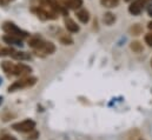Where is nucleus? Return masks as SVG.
I'll return each mask as SVG.
<instances>
[{"instance_id": "1", "label": "nucleus", "mask_w": 152, "mask_h": 140, "mask_svg": "<svg viewBox=\"0 0 152 140\" xmlns=\"http://www.w3.org/2000/svg\"><path fill=\"white\" fill-rule=\"evenodd\" d=\"M2 31L5 32V33H7V34L10 35H14V36H18V38H26L28 33L26 32V31H23V30H20L17 25H14L13 23H10V21H6V23H4V25H2Z\"/></svg>"}, {"instance_id": "2", "label": "nucleus", "mask_w": 152, "mask_h": 140, "mask_svg": "<svg viewBox=\"0 0 152 140\" xmlns=\"http://www.w3.org/2000/svg\"><path fill=\"white\" fill-rule=\"evenodd\" d=\"M36 82H37V78H34V77L25 78V79H21V80H18V81L13 82V84L8 87V91H10V92H14V91H17V90H19V88L31 87V86H33Z\"/></svg>"}, {"instance_id": "3", "label": "nucleus", "mask_w": 152, "mask_h": 140, "mask_svg": "<svg viewBox=\"0 0 152 140\" xmlns=\"http://www.w3.org/2000/svg\"><path fill=\"white\" fill-rule=\"evenodd\" d=\"M34 127H36V122L33 120H30V119L12 125V128L13 130H15L18 132H24V133L25 132H32L34 130Z\"/></svg>"}, {"instance_id": "4", "label": "nucleus", "mask_w": 152, "mask_h": 140, "mask_svg": "<svg viewBox=\"0 0 152 140\" xmlns=\"http://www.w3.org/2000/svg\"><path fill=\"white\" fill-rule=\"evenodd\" d=\"M144 6H145V0H134L129 6V12L132 15H139L143 12Z\"/></svg>"}, {"instance_id": "5", "label": "nucleus", "mask_w": 152, "mask_h": 140, "mask_svg": "<svg viewBox=\"0 0 152 140\" xmlns=\"http://www.w3.org/2000/svg\"><path fill=\"white\" fill-rule=\"evenodd\" d=\"M31 71H32V69H31L30 66H26V65H24V64H18V65L14 66V72H13V74H14V75H25V74H27V73H31Z\"/></svg>"}, {"instance_id": "6", "label": "nucleus", "mask_w": 152, "mask_h": 140, "mask_svg": "<svg viewBox=\"0 0 152 140\" xmlns=\"http://www.w3.org/2000/svg\"><path fill=\"white\" fill-rule=\"evenodd\" d=\"M4 41L6 44H10V45H15V46H23V42H21V38H18V36H14V35H5L4 38Z\"/></svg>"}, {"instance_id": "7", "label": "nucleus", "mask_w": 152, "mask_h": 140, "mask_svg": "<svg viewBox=\"0 0 152 140\" xmlns=\"http://www.w3.org/2000/svg\"><path fill=\"white\" fill-rule=\"evenodd\" d=\"M38 51L45 53V54H52V53H54V51H56V46H54L52 42H46V41H44V44L40 46V48H39Z\"/></svg>"}, {"instance_id": "8", "label": "nucleus", "mask_w": 152, "mask_h": 140, "mask_svg": "<svg viewBox=\"0 0 152 140\" xmlns=\"http://www.w3.org/2000/svg\"><path fill=\"white\" fill-rule=\"evenodd\" d=\"M77 18H78L83 24H86V23H88V20H90V13H88L87 9L81 8V9H79V11L77 12Z\"/></svg>"}, {"instance_id": "9", "label": "nucleus", "mask_w": 152, "mask_h": 140, "mask_svg": "<svg viewBox=\"0 0 152 140\" xmlns=\"http://www.w3.org/2000/svg\"><path fill=\"white\" fill-rule=\"evenodd\" d=\"M65 27L67 28V31H70L72 33H76V32L79 31V26L77 25L72 19H70V18H66L65 19Z\"/></svg>"}, {"instance_id": "10", "label": "nucleus", "mask_w": 152, "mask_h": 140, "mask_svg": "<svg viewBox=\"0 0 152 140\" xmlns=\"http://www.w3.org/2000/svg\"><path fill=\"white\" fill-rule=\"evenodd\" d=\"M44 44V40L40 38V36H32L30 40H28V45L31 46V47H33V48H36V50H39L40 48V46Z\"/></svg>"}, {"instance_id": "11", "label": "nucleus", "mask_w": 152, "mask_h": 140, "mask_svg": "<svg viewBox=\"0 0 152 140\" xmlns=\"http://www.w3.org/2000/svg\"><path fill=\"white\" fill-rule=\"evenodd\" d=\"M64 4L66 7H70L72 9H78L83 6V0H64Z\"/></svg>"}, {"instance_id": "12", "label": "nucleus", "mask_w": 152, "mask_h": 140, "mask_svg": "<svg viewBox=\"0 0 152 140\" xmlns=\"http://www.w3.org/2000/svg\"><path fill=\"white\" fill-rule=\"evenodd\" d=\"M12 58L15 59V60H30L31 59V55L26 52H17L14 51V53L12 54Z\"/></svg>"}, {"instance_id": "13", "label": "nucleus", "mask_w": 152, "mask_h": 140, "mask_svg": "<svg viewBox=\"0 0 152 140\" xmlns=\"http://www.w3.org/2000/svg\"><path fill=\"white\" fill-rule=\"evenodd\" d=\"M14 66H15V65H13V64L10 63V61H2V63H1V69L4 70V72H6L7 74H13V72H14Z\"/></svg>"}, {"instance_id": "14", "label": "nucleus", "mask_w": 152, "mask_h": 140, "mask_svg": "<svg viewBox=\"0 0 152 140\" xmlns=\"http://www.w3.org/2000/svg\"><path fill=\"white\" fill-rule=\"evenodd\" d=\"M103 21H104V24L111 26L112 24H114V21H115V17H114V14H112L111 12H107V13L104 14V17H103Z\"/></svg>"}, {"instance_id": "15", "label": "nucleus", "mask_w": 152, "mask_h": 140, "mask_svg": "<svg viewBox=\"0 0 152 140\" xmlns=\"http://www.w3.org/2000/svg\"><path fill=\"white\" fill-rule=\"evenodd\" d=\"M100 4H102L104 7L112 8V7H117V6H118L119 0H100Z\"/></svg>"}, {"instance_id": "16", "label": "nucleus", "mask_w": 152, "mask_h": 140, "mask_svg": "<svg viewBox=\"0 0 152 140\" xmlns=\"http://www.w3.org/2000/svg\"><path fill=\"white\" fill-rule=\"evenodd\" d=\"M131 50L136 53H140L143 51V45L139 41H132L131 42Z\"/></svg>"}, {"instance_id": "17", "label": "nucleus", "mask_w": 152, "mask_h": 140, "mask_svg": "<svg viewBox=\"0 0 152 140\" xmlns=\"http://www.w3.org/2000/svg\"><path fill=\"white\" fill-rule=\"evenodd\" d=\"M13 53H14V50L12 47H0V57L12 55Z\"/></svg>"}, {"instance_id": "18", "label": "nucleus", "mask_w": 152, "mask_h": 140, "mask_svg": "<svg viewBox=\"0 0 152 140\" xmlns=\"http://www.w3.org/2000/svg\"><path fill=\"white\" fill-rule=\"evenodd\" d=\"M60 41L64 45H72L73 44V40L70 36H63V38H60Z\"/></svg>"}, {"instance_id": "19", "label": "nucleus", "mask_w": 152, "mask_h": 140, "mask_svg": "<svg viewBox=\"0 0 152 140\" xmlns=\"http://www.w3.org/2000/svg\"><path fill=\"white\" fill-rule=\"evenodd\" d=\"M145 42L152 47V33H148V34L145 35Z\"/></svg>"}, {"instance_id": "20", "label": "nucleus", "mask_w": 152, "mask_h": 140, "mask_svg": "<svg viewBox=\"0 0 152 140\" xmlns=\"http://www.w3.org/2000/svg\"><path fill=\"white\" fill-rule=\"evenodd\" d=\"M140 27H139V25H133V27L131 28V31L133 32V34L134 35H138L139 33H140Z\"/></svg>"}, {"instance_id": "21", "label": "nucleus", "mask_w": 152, "mask_h": 140, "mask_svg": "<svg viewBox=\"0 0 152 140\" xmlns=\"http://www.w3.org/2000/svg\"><path fill=\"white\" fill-rule=\"evenodd\" d=\"M0 140H17L13 136H2V137H0Z\"/></svg>"}, {"instance_id": "22", "label": "nucleus", "mask_w": 152, "mask_h": 140, "mask_svg": "<svg viewBox=\"0 0 152 140\" xmlns=\"http://www.w3.org/2000/svg\"><path fill=\"white\" fill-rule=\"evenodd\" d=\"M38 136H39L38 133H37V132H34V133H33L32 136H30V137H28V139H31V140H36V139H37V137H38Z\"/></svg>"}, {"instance_id": "23", "label": "nucleus", "mask_w": 152, "mask_h": 140, "mask_svg": "<svg viewBox=\"0 0 152 140\" xmlns=\"http://www.w3.org/2000/svg\"><path fill=\"white\" fill-rule=\"evenodd\" d=\"M148 13H149V15H150V17H152V5L148 6Z\"/></svg>"}, {"instance_id": "24", "label": "nucleus", "mask_w": 152, "mask_h": 140, "mask_svg": "<svg viewBox=\"0 0 152 140\" xmlns=\"http://www.w3.org/2000/svg\"><path fill=\"white\" fill-rule=\"evenodd\" d=\"M6 2H8V0H0V5H5Z\"/></svg>"}, {"instance_id": "25", "label": "nucleus", "mask_w": 152, "mask_h": 140, "mask_svg": "<svg viewBox=\"0 0 152 140\" xmlns=\"http://www.w3.org/2000/svg\"><path fill=\"white\" fill-rule=\"evenodd\" d=\"M148 27H149L150 30H152V21H150V23H149V25H148Z\"/></svg>"}, {"instance_id": "26", "label": "nucleus", "mask_w": 152, "mask_h": 140, "mask_svg": "<svg viewBox=\"0 0 152 140\" xmlns=\"http://www.w3.org/2000/svg\"><path fill=\"white\" fill-rule=\"evenodd\" d=\"M1 101H2V98H1V97H0V104H1Z\"/></svg>"}, {"instance_id": "27", "label": "nucleus", "mask_w": 152, "mask_h": 140, "mask_svg": "<svg viewBox=\"0 0 152 140\" xmlns=\"http://www.w3.org/2000/svg\"><path fill=\"white\" fill-rule=\"evenodd\" d=\"M124 1H131V0H124Z\"/></svg>"}, {"instance_id": "28", "label": "nucleus", "mask_w": 152, "mask_h": 140, "mask_svg": "<svg viewBox=\"0 0 152 140\" xmlns=\"http://www.w3.org/2000/svg\"><path fill=\"white\" fill-rule=\"evenodd\" d=\"M151 66H152V60H151Z\"/></svg>"}]
</instances>
